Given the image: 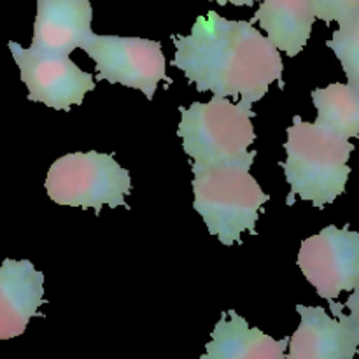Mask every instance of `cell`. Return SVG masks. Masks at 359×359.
<instances>
[{"label": "cell", "instance_id": "cell-1", "mask_svg": "<svg viewBox=\"0 0 359 359\" xmlns=\"http://www.w3.org/2000/svg\"><path fill=\"white\" fill-rule=\"evenodd\" d=\"M174 67L198 91L219 97H241L238 104L252 109L270 84L283 90L284 63L269 37L251 21H230L209 11L196 18L189 35H174Z\"/></svg>", "mask_w": 359, "mask_h": 359}, {"label": "cell", "instance_id": "cell-2", "mask_svg": "<svg viewBox=\"0 0 359 359\" xmlns=\"http://www.w3.org/2000/svg\"><path fill=\"white\" fill-rule=\"evenodd\" d=\"M293 121L284 144L287 158L280 163L291 186L286 203L293 205L294 198L300 196L318 209H325L346 191L351 175L347 163L354 144L318 123L304 121L300 116H294Z\"/></svg>", "mask_w": 359, "mask_h": 359}, {"label": "cell", "instance_id": "cell-3", "mask_svg": "<svg viewBox=\"0 0 359 359\" xmlns=\"http://www.w3.org/2000/svg\"><path fill=\"white\" fill-rule=\"evenodd\" d=\"M179 111L177 135L182 139L184 153L195 163L233 165L245 170L252 167L256 158V151H249L256 140L251 121L256 112L252 109L212 95L207 104L193 102Z\"/></svg>", "mask_w": 359, "mask_h": 359}, {"label": "cell", "instance_id": "cell-4", "mask_svg": "<svg viewBox=\"0 0 359 359\" xmlns=\"http://www.w3.org/2000/svg\"><path fill=\"white\" fill-rule=\"evenodd\" d=\"M193 170V193L196 212L203 217L210 235L223 245L241 242L244 231L256 233L263 203L270 200L249 170L233 165H200Z\"/></svg>", "mask_w": 359, "mask_h": 359}, {"label": "cell", "instance_id": "cell-5", "mask_svg": "<svg viewBox=\"0 0 359 359\" xmlns=\"http://www.w3.org/2000/svg\"><path fill=\"white\" fill-rule=\"evenodd\" d=\"M132 179L111 154L88 151L70 153L51 165L46 177L48 196L58 205L95 209L126 207Z\"/></svg>", "mask_w": 359, "mask_h": 359}, {"label": "cell", "instance_id": "cell-6", "mask_svg": "<svg viewBox=\"0 0 359 359\" xmlns=\"http://www.w3.org/2000/svg\"><path fill=\"white\" fill-rule=\"evenodd\" d=\"M83 49L97 65L95 81L135 88L147 100H153L160 81H168L167 58L158 41L93 34Z\"/></svg>", "mask_w": 359, "mask_h": 359}, {"label": "cell", "instance_id": "cell-7", "mask_svg": "<svg viewBox=\"0 0 359 359\" xmlns=\"http://www.w3.org/2000/svg\"><path fill=\"white\" fill-rule=\"evenodd\" d=\"M298 266L325 300L354 291L359 286V231L351 230L349 224L323 228L302 242Z\"/></svg>", "mask_w": 359, "mask_h": 359}, {"label": "cell", "instance_id": "cell-8", "mask_svg": "<svg viewBox=\"0 0 359 359\" xmlns=\"http://www.w3.org/2000/svg\"><path fill=\"white\" fill-rule=\"evenodd\" d=\"M9 49L28 88V100L41 102L55 111H70L72 105L83 104L86 93L97 86L95 77L81 70L69 55L25 49L13 41Z\"/></svg>", "mask_w": 359, "mask_h": 359}, {"label": "cell", "instance_id": "cell-9", "mask_svg": "<svg viewBox=\"0 0 359 359\" xmlns=\"http://www.w3.org/2000/svg\"><path fill=\"white\" fill-rule=\"evenodd\" d=\"M335 318L325 309L297 305L302 321L290 339L286 359H353L358 354L359 339L344 305L330 300Z\"/></svg>", "mask_w": 359, "mask_h": 359}, {"label": "cell", "instance_id": "cell-10", "mask_svg": "<svg viewBox=\"0 0 359 359\" xmlns=\"http://www.w3.org/2000/svg\"><path fill=\"white\" fill-rule=\"evenodd\" d=\"M91 0H37L32 49L69 55L93 37Z\"/></svg>", "mask_w": 359, "mask_h": 359}, {"label": "cell", "instance_id": "cell-11", "mask_svg": "<svg viewBox=\"0 0 359 359\" xmlns=\"http://www.w3.org/2000/svg\"><path fill=\"white\" fill-rule=\"evenodd\" d=\"M44 304V273L28 259H4L0 265V340L23 335Z\"/></svg>", "mask_w": 359, "mask_h": 359}, {"label": "cell", "instance_id": "cell-12", "mask_svg": "<svg viewBox=\"0 0 359 359\" xmlns=\"http://www.w3.org/2000/svg\"><path fill=\"white\" fill-rule=\"evenodd\" d=\"M287 344L290 337L273 340L262 330L251 328L235 311H228L214 326L200 359H284Z\"/></svg>", "mask_w": 359, "mask_h": 359}, {"label": "cell", "instance_id": "cell-13", "mask_svg": "<svg viewBox=\"0 0 359 359\" xmlns=\"http://www.w3.org/2000/svg\"><path fill=\"white\" fill-rule=\"evenodd\" d=\"M259 21L269 41L290 56L300 55L312 34V0H262L251 23Z\"/></svg>", "mask_w": 359, "mask_h": 359}, {"label": "cell", "instance_id": "cell-14", "mask_svg": "<svg viewBox=\"0 0 359 359\" xmlns=\"http://www.w3.org/2000/svg\"><path fill=\"white\" fill-rule=\"evenodd\" d=\"M312 102L318 109V123L323 128L344 137H359V93L351 84H330L312 91Z\"/></svg>", "mask_w": 359, "mask_h": 359}, {"label": "cell", "instance_id": "cell-15", "mask_svg": "<svg viewBox=\"0 0 359 359\" xmlns=\"http://www.w3.org/2000/svg\"><path fill=\"white\" fill-rule=\"evenodd\" d=\"M333 37L326 42L342 63L347 81L354 90H359V13L340 21Z\"/></svg>", "mask_w": 359, "mask_h": 359}, {"label": "cell", "instance_id": "cell-16", "mask_svg": "<svg viewBox=\"0 0 359 359\" xmlns=\"http://www.w3.org/2000/svg\"><path fill=\"white\" fill-rule=\"evenodd\" d=\"M312 9L319 20L340 23L359 13V0H312Z\"/></svg>", "mask_w": 359, "mask_h": 359}, {"label": "cell", "instance_id": "cell-17", "mask_svg": "<svg viewBox=\"0 0 359 359\" xmlns=\"http://www.w3.org/2000/svg\"><path fill=\"white\" fill-rule=\"evenodd\" d=\"M344 309H347V311H349L347 318H349L351 325H353L354 332H356V335L359 339V286L353 291V294L347 298V302L344 304Z\"/></svg>", "mask_w": 359, "mask_h": 359}, {"label": "cell", "instance_id": "cell-18", "mask_svg": "<svg viewBox=\"0 0 359 359\" xmlns=\"http://www.w3.org/2000/svg\"><path fill=\"white\" fill-rule=\"evenodd\" d=\"M214 2H217V4H219V6L233 4V6H249V7H251L252 4L258 2V0H214Z\"/></svg>", "mask_w": 359, "mask_h": 359}, {"label": "cell", "instance_id": "cell-19", "mask_svg": "<svg viewBox=\"0 0 359 359\" xmlns=\"http://www.w3.org/2000/svg\"><path fill=\"white\" fill-rule=\"evenodd\" d=\"M356 91H358V93H359V90H356Z\"/></svg>", "mask_w": 359, "mask_h": 359}]
</instances>
